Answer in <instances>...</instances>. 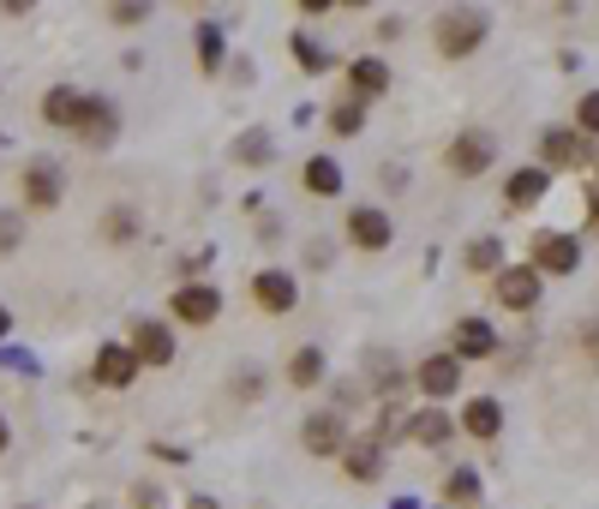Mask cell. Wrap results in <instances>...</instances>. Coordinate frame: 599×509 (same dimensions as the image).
Wrapping results in <instances>:
<instances>
[{
	"mask_svg": "<svg viewBox=\"0 0 599 509\" xmlns=\"http://www.w3.org/2000/svg\"><path fill=\"white\" fill-rule=\"evenodd\" d=\"M126 347L138 354L144 372L174 366V330L163 324V318H133V324H126Z\"/></svg>",
	"mask_w": 599,
	"mask_h": 509,
	"instance_id": "8992f818",
	"label": "cell"
},
{
	"mask_svg": "<svg viewBox=\"0 0 599 509\" xmlns=\"http://www.w3.org/2000/svg\"><path fill=\"white\" fill-rule=\"evenodd\" d=\"M576 133H588V138H599V91H588L576 102Z\"/></svg>",
	"mask_w": 599,
	"mask_h": 509,
	"instance_id": "4dcf8cb0",
	"label": "cell"
},
{
	"mask_svg": "<svg viewBox=\"0 0 599 509\" xmlns=\"http://www.w3.org/2000/svg\"><path fill=\"white\" fill-rule=\"evenodd\" d=\"M300 180H306V193H312V198H335L348 174H342V163H335V156H306Z\"/></svg>",
	"mask_w": 599,
	"mask_h": 509,
	"instance_id": "603a6c76",
	"label": "cell"
},
{
	"mask_svg": "<svg viewBox=\"0 0 599 509\" xmlns=\"http://www.w3.org/2000/svg\"><path fill=\"white\" fill-rule=\"evenodd\" d=\"M588 222H593V235H599V180L588 186Z\"/></svg>",
	"mask_w": 599,
	"mask_h": 509,
	"instance_id": "74e56055",
	"label": "cell"
},
{
	"mask_svg": "<svg viewBox=\"0 0 599 509\" xmlns=\"http://www.w3.org/2000/svg\"><path fill=\"white\" fill-rule=\"evenodd\" d=\"M193 42H198L204 79H216V72H223V24H216V19H198V24H193Z\"/></svg>",
	"mask_w": 599,
	"mask_h": 509,
	"instance_id": "484cf974",
	"label": "cell"
},
{
	"mask_svg": "<svg viewBox=\"0 0 599 509\" xmlns=\"http://www.w3.org/2000/svg\"><path fill=\"white\" fill-rule=\"evenodd\" d=\"M462 264L474 270V276H492V282H498V270H504V240H498V235L467 240V246H462Z\"/></svg>",
	"mask_w": 599,
	"mask_h": 509,
	"instance_id": "cb8c5ba5",
	"label": "cell"
},
{
	"mask_svg": "<svg viewBox=\"0 0 599 509\" xmlns=\"http://www.w3.org/2000/svg\"><path fill=\"white\" fill-rule=\"evenodd\" d=\"M390 509H426V503H414V498H396V503H390Z\"/></svg>",
	"mask_w": 599,
	"mask_h": 509,
	"instance_id": "b9f144b4",
	"label": "cell"
},
{
	"mask_svg": "<svg viewBox=\"0 0 599 509\" xmlns=\"http://www.w3.org/2000/svg\"><path fill=\"white\" fill-rule=\"evenodd\" d=\"M19 193H24V210H54V204L66 198V174H61V163H24V174H19Z\"/></svg>",
	"mask_w": 599,
	"mask_h": 509,
	"instance_id": "30bf717a",
	"label": "cell"
},
{
	"mask_svg": "<svg viewBox=\"0 0 599 509\" xmlns=\"http://www.w3.org/2000/svg\"><path fill=\"white\" fill-rule=\"evenodd\" d=\"M348 246H360V252H390V246H396V222H390V210H378V204H354V210H348Z\"/></svg>",
	"mask_w": 599,
	"mask_h": 509,
	"instance_id": "ba28073f",
	"label": "cell"
},
{
	"mask_svg": "<svg viewBox=\"0 0 599 509\" xmlns=\"http://www.w3.org/2000/svg\"><path fill=\"white\" fill-rule=\"evenodd\" d=\"M528 264L539 276H576L581 270V240L576 235H558V228H539L534 246H528Z\"/></svg>",
	"mask_w": 599,
	"mask_h": 509,
	"instance_id": "5b68a950",
	"label": "cell"
},
{
	"mask_svg": "<svg viewBox=\"0 0 599 509\" xmlns=\"http://www.w3.org/2000/svg\"><path fill=\"white\" fill-rule=\"evenodd\" d=\"M133 503H138V509H163V491H156V486H138Z\"/></svg>",
	"mask_w": 599,
	"mask_h": 509,
	"instance_id": "8d00e7d4",
	"label": "cell"
},
{
	"mask_svg": "<svg viewBox=\"0 0 599 509\" xmlns=\"http://www.w3.org/2000/svg\"><path fill=\"white\" fill-rule=\"evenodd\" d=\"M479 498H486V479H479V468H450L444 474V503L479 509Z\"/></svg>",
	"mask_w": 599,
	"mask_h": 509,
	"instance_id": "d4e9b609",
	"label": "cell"
},
{
	"mask_svg": "<svg viewBox=\"0 0 599 509\" xmlns=\"http://www.w3.org/2000/svg\"><path fill=\"white\" fill-rule=\"evenodd\" d=\"M576 347H581V354H588V366H599V318H593V324H581Z\"/></svg>",
	"mask_w": 599,
	"mask_h": 509,
	"instance_id": "836d02e7",
	"label": "cell"
},
{
	"mask_svg": "<svg viewBox=\"0 0 599 509\" xmlns=\"http://www.w3.org/2000/svg\"><path fill=\"white\" fill-rule=\"evenodd\" d=\"M450 354H456L462 366H474V360H492V354H498V330H492L486 318H462V324L450 330Z\"/></svg>",
	"mask_w": 599,
	"mask_h": 509,
	"instance_id": "5bb4252c",
	"label": "cell"
},
{
	"mask_svg": "<svg viewBox=\"0 0 599 509\" xmlns=\"http://www.w3.org/2000/svg\"><path fill=\"white\" fill-rule=\"evenodd\" d=\"M456 426H462L474 444H492V438L504 432V402H498V396H474V402H462V419H456Z\"/></svg>",
	"mask_w": 599,
	"mask_h": 509,
	"instance_id": "2e32d148",
	"label": "cell"
},
{
	"mask_svg": "<svg viewBox=\"0 0 599 509\" xmlns=\"http://www.w3.org/2000/svg\"><path fill=\"white\" fill-rule=\"evenodd\" d=\"M168 312L180 318V324H193V330H210L216 318H223V294H216L210 282H180L174 300H168Z\"/></svg>",
	"mask_w": 599,
	"mask_h": 509,
	"instance_id": "9c48e42d",
	"label": "cell"
},
{
	"mask_svg": "<svg viewBox=\"0 0 599 509\" xmlns=\"http://www.w3.org/2000/svg\"><path fill=\"white\" fill-rule=\"evenodd\" d=\"M414 384H420V396H426L432 407L450 402V396L462 389V360H456V354H426V360L414 366Z\"/></svg>",
	"mask_w": 599,
	"mask_h": 509,
	"instance_id": "7c38bea8",
	"label": "cell"
},
{
	"mask_svg": "<svg viewBox=\"0 0 599 509\" xmlns=\"http://www.w3.org/2000/svg\"><path fill=\"white\" fill-rule=\"evenodd\" d=\"M151 19V7H138V0H121V7H109V24H144Z\"/></svg>",
	"mask_w": 599,
	"mask_h": 509,
	"instance_id": "d6a6232c",
	"label": "cell"
},
{
	"mask_svg": "<svg viewBox=\"0 0 599 509\" xmlns=\"http://www.w3.org/2000/svg\"><path fill=\"white\" fill-rule=\"evenodd\" d=\"M276 156V144H270V133L265 126H246L240 138H234V163H246V168H265Z\"/></svg>",
	"mask_w": 599,
	"mask_h": 509,
	"instance_id": "83f0119b",
	"label": "cell"
},
{
	"mask_svg": "<svg viewBox=\"0 0 599 509\" xmlns=\"http://www.w3.org/2000/svg\"><path fill=\"white\" fill-rule=\"evenodd\" d=\"M492 163H498V133H486V126H462L444 150V168L456 180H479V174H492Z\"/></svg>",
	"mask_w": 599,
	"mask_h": 509,
	"instance_id": "7a4b0ae2",
	"label": "cell"
},
{
	"mask_svg": "<svg viewBox=\"0 0 599 509\" xmlns=\"http://www.w3.org/2000/svg\"><path fill=\"white\" fill-rule=\"evenodd\" d=\"M258 389H265V384H258V372L234 377V396H240V402H258Z\"/></svg>",
	"mask_w": 599,
	"mask_h": 509,
	"instance_id": "e575fe53",
	"label": "cell"
},
{
	"mask_svg": "<svg viewBox=\"0 0 599 509\" xmlns=\"http://www.w3.org/2000/svg\"><path fill=\"white\" fill-rule=\"evenodd\" d=\"M300 444H306V456H318V461H342V449L354 444L348 438V414H335V407L306 414L300 419Z\"/></svg>",
	"mask_w": 599,
	"mask_h": 509,
	"instance_id": "3957f363",
	"label": "cell"
},
{
	"mask_svg": "<svg viewBox=\"0 0 599 509\" xmlns=\"http://www.w3.org/2000/svg\"><path fill=\"white\" fill-rule=\"evenodd\" d=\"M348 91H354L360 102L384 96V91H390V66L378 61V54H360V61H348Z\"/></svg>",
	"mask_w": 599,
	"mask_h": 509,
	"instance_id": "ffe728a7",
	"label": "cell"
},
{
	"mask_svg": "<svg viewBox=\"0 0 599 509\" xmlns=\"http://www.w3.org/2000/svg\"><path fill=\"white\" fill-rule=\"evenodd\" d=\"M72 138L79 144H114V102L109 96H84V108H79V121H72Z\"/></svg>",
	"mask_w": 599,
	"mask_h": 509,
	"instance_id": "9a60e30c",
	"label": "cell"
},
{
	"mask_svg": "<svg viewBox=\"0 0 599 509\" xmlns=\"http://www.w3.org/2000/svg\"><path fill=\"white\" fill-rule=\"evenodd\" d=\"M102 240H114V246L138 240V210H133V204H114V210L102 216Z\"/></svg>",
	"mask_w": 599,
	"mask_h": 509,
	"instance_id": "f1b7e54d",
	"label": "cell"
},
{
	"mask_svg": "<svg viewBox=\"0 0 599 509\" xmlns=\"http://www.w3.org/2000/svg\"><path fill=\"white\" fill-rule=\"evenodd\" d=\"M144 366H138V354L126 342H102L96 347V360H91V377L102 389H133V377H138Z\"/></svg>",
	"mask_w": 599,
	"mask_h": 509,
	"instance_id": "4fadbf2b",
	"label": "cell"
},
{
	"mask_svg": "<svg viewBox=\"0 0 599 509\" xmlns=\"http://www.w3.org/2000/svg\"><path fill=\"white\" fill-rule=\"evenodd\" d=\"M79 108H84V91H72V84H54V91H42V121H49L54 133H72Z\"/></svg>",
	"mask_w": 599,
	"mask_h": 509,
	"instance_id": "7402d4cb",
	"label": "cell"
},
{
	"mask_svg": "<svg viewBox=\"0 0 599 509\" xmlns=\"http://www.w3.org/2000/svg\"><path fill=\"white\" fill-rule=\"evenodd\" d=\"M324 347L318 342H306V347H295V354H288V389H318L324 384Z\"/></svg>",
	"mask_w": 599,
	"mask_h": 509,
	"instance_id": "44dd1931",
	"label": "cell"
},
{
	"mask_svg": "<svg viewBox=\"0 0 599 509\" xmlns=\"http://www.w3.org/2000/svg\"><path fill=\"white\" fill-rule=\"evenodd\" d=\"M19 240H24V216L0 210V252H19Z\"/></svg>",
	"mask_w": 599,
	"mask_h": 509,
	"instance_id": "1f68e13d",
	"label": "cell"
},
{
	"mask_svg": "<svg viewBox=\"0 0 599 509\" xmlns=\"http://www.w3.org/2000/svg\"><path fill=\"white\" fill-rule=\"evenodd\" d=\"M186 509H223V503H216L210 491H198V498H186Z\"/></svg>",
	"mask_w": 599,
	"mask_h": 509,
	"instance_id": "f35d334b",
	"label": "cell"
},
{
	"mask_svg": "<svg viewBox=\"0 0 599 509\" xmlns=\"http://www.w3.org/2000/svg\"><path fill=\"white\" fill-rule=\"evenodd\" d=\"M252 305L258 312H270V318H288L300 305V282H295V270H258L252 276Z\"/></svg>",
	"mask_w": 599,
	"mask_h": 509,
	"instance_id": "8fae6325",
	"label": "cell"
},
{
	"mask_svg": "<svg viewBox=\"0 0 599 509\" xmlns=\"http://www.w3.org/2000/svg\"><path fill=\"white\" fill-rule=\"evenodd\" d=\"M288 49H295V61H300L306 72H324V66H335V54H324V49H318V42L306 37V31L288 37Z\"/></svg>",
	"mask_w": 599,
	"mask_h": 509,
	"instance_id": "f546056e",
	"label": "cell"
},
{
	"mask_svg": "<svg viewBox=\"0 0 599 509\" xmlns=\"http://www.w3.org/2000/svg\"><path fill=\"white\" fill-rule=\"evenodd\" d=\"M492 294H498L504 312H534L539 294H546V276H539L534 264H504L498 282H492Z\"/></svg>",
	"mask_w": 599,
	"mask_h": 509,
	"instance_id": "52a82bcc",
	"label": "cell"
},
{
	"mask_svg": "<svg viewBox=\"0 0 599 509\" xmlns=\"http://www.w3.org/2000/svg\"><path fill=\"white\" fill-rule=\"evenodd\" d=\"M342 474L354 479V486H378L384 479V444L378 438H354L342 449Z\"/></svg>",
	"mask_w": 599,
	"mask_h": 509,
	"instance_id": "e0dca14e",
	"label": "cell"
},
{
	"mask_svg": "<svg viewBox=\"0 0 599 509\" xmlns=\"http://www.w3.org/2000/svg\"><path fill=\"white\" fill-rule=\"evenodd\" d=\"M486 37H492V19L479 7H450V12H437V24H432V42H437L444 61H467V54H479V49H486Z\"/></svg>",
	"mask_w": 599,
	"mask_h": 509,
	"instance_id": "6da1fadb",
	"label": "cell"
},
{
	"mask_svg": "<svg viewBox=\"0 0 599 509\" xmlns=\"http://www.w3.org/2000/svg\"><path fill=\"white\" fill-rule=\"evenodd\" d=\"M324 121H330L335 138H360V133H366V102H360V96H342V102H330Z\"/></svg>",
	"mask_w": 599,
	"mask_h": 509,
	"instance_id": "4316f807",
	"label": "cell"
},
{
	"mask_svg": "<svg viewBox=\"0 0 599 509\" xmlns=\"http://www.w3.org/2000/svg\"><path fill=\"white\" fill-rule=\"evenodd\" d=\"M12 449V426H7V414H0V456Z\"/></svg>",
	"mask_w": 599,
	"mask_h": 509,
	"instance_id": "ab89813d",
	"label": "cell"
},
{
	"mask_svg": "<svg viewBox=\"0 0 599 509\" xmlns=\"http://www.w3.org/2000/svg\"><path fill=\"white\" fill-rule=\"evenodd\" d=\"M456 432H462V426H456V419L444 414V407H432V402L420 407L414 419H407V438H414L420 449H444L450 438H456Z\"/></svg>",
	"mask_w": 599,
	"mask_h": 509,
	"instance_id": "ac0fdd59",
	"label": "cell"
},
{
	"mask_svg": "<svg viewBox=\"0 0 599 509\" xmlns=\"http://www.w3.org/2000/svg\"><path fill=\"white\" fill-rule=\"evenodd\" d=\"M551 193V168H516V174H509V186H504V204H509V210H534V204L539 198H546Z\"/></svg>",
	"mask_w": 599,
	"mask_h": 509,
	"instance_id": "d6986e66",
	"label": "cell"
},
{
	"mask_svg": "<svg viewBox=\"0 0 599 509\" xmlns=\"http://www.w3.org/2000/svg\"><path fill=\"white\" fill-rule=\"evenodd\" d=\"M151 456H156V461H174V468H180V461H193L180 444H151Z\"/></svg>",
	"mask_w": 599,
	"mask_h": 509,
	"instance_id": "d590c367",
	"label": "cell"
},
{
	"mask_svg": "<svg viewBox=\"0 0 599 509\" xmlns=\"http://www.w3.org/2000/svg\"><path fill=\"white\" fill-rule=\"evenodd\" d=\"M593 163V138L588 133H576V126H546V133H539V168H588Z\"/></svg>",
	"mask_w": 599,
	"mask_h": 509,
	"instance_id": "277c9868",
	"label": "cell"
},
{
	"mask_svg": "<svg viewBox=\"0 0 599 509\" xmlns=\"http://www.w3.org/2000/svg\"><path fill=\"white\" fill-rule=\"evenodd\" d=\"M7 336H12V312L0 305V342H7Z\"/></svg>",
	"mask_w": 599,
	"mask_h": 509,
	"instance_id": "60d3db41",
	"label": "cell"
}]
</instances>
